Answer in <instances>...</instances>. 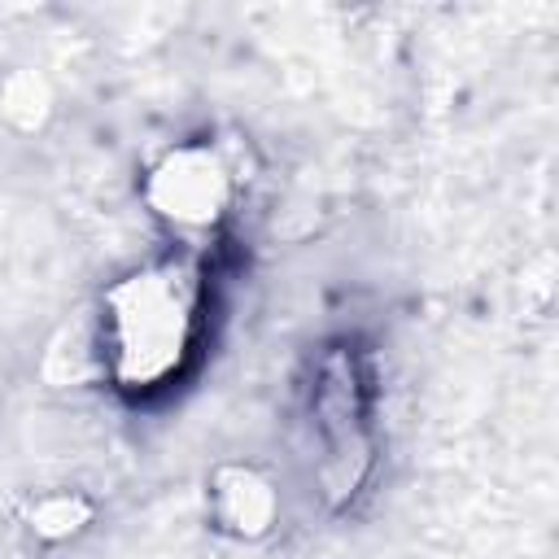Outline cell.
<instances>
[{
  "mask_svg": "<svg viewBox=\"0 0 559 559\" xmlns=\"http://www.w3.org/2000/svg\"><path fill=\"white\" fill-rule=\"evenodd\" d=\"M201 271L188 258H162L114 280L100 297L96 341L105 376L127 393L175 380L201 328Z\"/></svg>",
  "mask_w": 559,
  "mask_h": 559,
  "instance_id": "6da1fadb",
  "label": "cell"
},
{
  "mask_svg": "<svg viewBox=\"0 0 559 559\" xmlns=\"http://www.w3.org/2000/svg\"><path fill=\"white\" fill-rule=\"evenodd\" d=\"M144 197L153 205V214L179 231V236H197L218 227V218L231 205V170L218 157V148L210 144H179L170 153L157 157V166L148 170Z\"/></svg>",
  "mask_w": 559,
  "mask_h": 559,
  "instance_id": "7a4b0ae2",
  "label": "cell"
},
{
  "mask_svg": "<svg viewBox=\"0 0 559 559\" xmlns=\"http://www.w3.org/2000/svg\"><path fill=\"white\" fill-rule=\"evenodd\" d=\"M210 511L223 533L231 537H266L280 515V489L258 467H218L210 480Z\"/></svg>",
  "mask_w": 559,
  "mask_h": 559,
  "instance_id": "3957f363",
  "label": "cell"
},
{
  "mask_svg": "<svg viewBox=\"0 0 559 559\" xmlns=\"http://www.w3.org/2000/svg\"><path fill=\"white\" fill-rule=\"evenodd\" d=\"M92 515V507L79 498V493H44V498H35L31 502V528L39 533V537H52V542H61V537H70V533H79L83 528V520Z\"/></svg>",
  "mask_w": 559,
  "mask_h": 559,
  "instance_id": "277c9868",
  "label": "cell"
}]
</instances>
